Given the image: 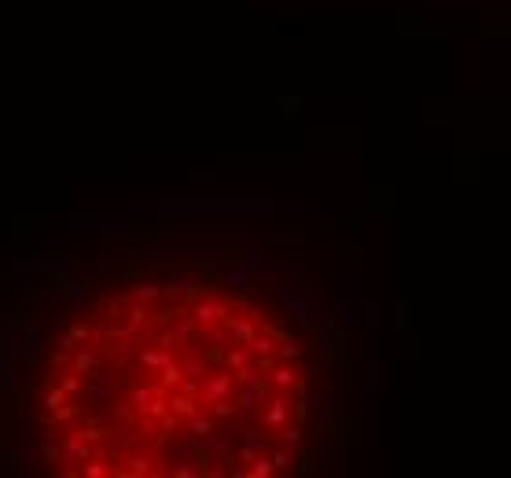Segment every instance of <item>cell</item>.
Listing matches in <instances>:
<instances>
[{
	"instance_id": "cell-1",
	"label": "cell",
	"mask_w": 511,
	"mask_h": 478,
	"mask_svg": "<svg viewBox=\"0 0 511 478\" xmlns=\"http://www.w3.org/2000/svg\"><path fill=\"white\" fill-rule=\"evenodd\" d=\"M232 313L228 302H217V298H202L188 309V320L199 327V332H206V327H217V324H225V317Z\"/></svg>"
},
{
	"instance_id": "cell-2",
	"label": "cell",
	"mask_w": 511,
	"mask_h": 478,
	"mask_svg": "<svg viewBox=\"0 0 511 478\" xmlns=\"http://www.w3.org/2000/svg\"><path fill=\"white\" fill-rule=\"evenodd\" d=\"M232 390H235V383H232V375H214L206 386H199V394H195V401L199 405H214V401H221V398H232Z\"/></svg>"
},
{
	"instance_id": "cell-3",
	"label": "cell",
	"mask_w": 511,
	"mask_h": 478,
	"mask_svg": "<svg viewBox=\"0 0 511 478\" xmlns=\"http://www.w3.org/2000/svg\"><path fill=\"white\" fill-rule=\"evenodd\" d=\"M63 453H67L70 464H85V460H92V441H85L82 431L67 434V441H63Z\"/></svg>"
},
{
	"instance_id": "cell-4",
	"label": "cell",
	"mask_w": 511,
	"mask_h": 478,
	"mask_svg": "<svg viewBox=\"0 0 511 478\" xmlns=\"http://www.w3.org/2000/svg\"><path fill=\"white\" fill-rule=\"evenodd\" d=\"M225 324H228V335L235 339V342H250V335H254V313H243V317H225Z\"/></svg>"
},
{
	"instance_id": "cell-5",
	"label": "cell",
	"mask_w": 511,
	"mask_h": 478,
	"mask_svg": "<svg viewBox=\"0 0 511 478\" xmlns=\"http://www.w3.org/2000/svg\"><path fill=\"white\" fill-rule=\"evenodd\" d=\"M269 401V383L261 379V383L254 386H243V394H239V408H261Z\"/></svg>"
},
{
	"instance_id": "cell-6",
	"label": "cell",
	"mask_w": 511,
	"mask_h": 478,
	"mask_svg": "<svg viewBox=\"0 0 511 478\" xmlns=\"http://www.w3.org/2000/svg\"><path fill=\"white\" fill-rule=\"evenodd\" d=\"M169 401V398H166ZM169 412L177 420H191L199 412V401H195V394H173V401H169Z\"/></svg>"
},
{
	"instance_id": "cell-7",
	"label": "cell",
	"mask_w": 511,
	"mask_h": 478,
	"mask_svg": "<svg viewBox=\"0 0 511 478\" xmlns=\"http://www.w3.org/2000/svg\"><path fill=\"white\" fill-rule=\"evenodd\" d=\"M265 405H269L265 423H269V427H283L287 416H291V401H287V398H273V401H265Z\"/></svg>"
},
{
	"instance_id": "cell-8",
	"label": "cell",
	"mask_w": 511,
	"mask_h": 478,
	"mask_svg": "<svg viewBox=\"0 0 511 478\" xmlns=\"http://www.w3.org/2000/svg\"><path fill=\"white\" fill-rule=\"evenodd\" d=\"M269 375H273V379H269V383H273V386H280V390H287V386H295L298 383V372H295V360H287V365H273V368H269Z\"/></svg>"
},
{
	"instance_id": "cell-9",
	"label": "cell",
	"mask_w": 511,
	"mask_h": 478,
	"mask_svg": "<svg viewBox=\"0 0 511 478\" xmlns=\"http://www.w3.org/2000/svg\"><path fill=\"white\" fill-rule=\"evenodd\" d=\"M188 438H195V441H210L214 438V420H206V416H191L188 420Z\"/></svg>"
},
{
	"instance_id": "cell-10",
	"label": "cell",
	"mask_w": 511,
	"mask_h": 478,
	"mask_svg": "<svg viewBox=\"0 0 511 478\" xmlns=\"http://www.w3.org/2000/svg\"><path fill=\"white\" fill-rule=\"evenodd\" d=\"M247 346H250V353H254V357H269V353H276V335H269V332L258 335V332H254Z\"/></svg>"
},
{
	"instance_id": "cell-11",
	"label": "cell",
	"mask_w": 511,
	"mask_h": 478,
	"mask_svg": "<svg viewBox=\"0 0 511 478\" xmlns=\"http://www.w3.org/2000/svg\"><path fill=\"white\" fill-rule=\"evenodd\" d=\"M166 298H195L199 294V284H188V279H169V284L162 287Z\"/></svg>"
},
{
	"instance_id": "cell-12",
	"label": "cell",
	"mask_w": 511,
	"mask_h": 478,
	"mask_svg": "<svg viewBox=\"0 0 511 478\" xmlns=\"http://www.w3.org/2000/svg\"><path fill=\"white\" fill-rule=\"evenodd\" d=\"M37 445H41V460H44V464H56V460L63 456V449L56 445L52 431H41V434H37Z\"/></svg>"
},
{
	"instance_id": "cell-13",
	"label": "cell",
	"mask_w": 511,
	"mask_h": 478,
	"mask_svg": "<svg viewBox=\"0 0 511 478\" xmlns=\"http://www.w3.org/2000/svg\"><path fill=\"white\" fill-rule=\"evenodd\" d=\"M169 360H173V350H166V346L140 353V365H143V368H162V365H169Z\"/></svg>"
},
{
	"instance_id": "cell-14",
	"label": "cell",
	"mask_w": 511,
	"mask_h": 478,
	"mask_svg": "<svg viewBox=\"0 0 511 478\" xmlns=\"http://www.w3.org/2000/svg\"><path fill=\"white\" fill-rule=\"evenodd\" d=\"M184 383V368L177 365V360H169V365H162V379H158V386L162 390H173Z\"/></svg>"
},
{
	"instance_id": "cell-15",
	"label": "cell",
	"mask_w": 511,
	"mask_h": 478,
	"mask_svg": "<svg viewBox=\"0 0 511 478\" xmlns=\"http://www.w3.org/2000/svg\"><path fill=\"white\" fill-rule=\"evenodd\" d=\"M276 353H280L283 360H298V357H302V342L291 339V335H276Z\"/></svg>"
},
{
	"instance_id": "cell-16",
	"label": "cell",
	"mask_w": 511,
	"mask_h": 478,
	"mask_svg": "<svg viewBox=\"0 0 511 478\" xmlns=\"http://www.w3.org/2000/svg\"><path fill=\"white\" fill-rule=\"evenodd\" d=\"M74 372L85 375V379H89L92 372H100V353H89V350L77 353V357H74Z\"/></svg>"
},
{
	"instance_id": "cell-17",
	"label": "cell",
	"mask_w": 511,
	"mask_h": 478,
	"mask_svg": "<svg viewBox=\"0 0 511 478\" xmlns=\"http://www.w3.org/2000/svg\"><path fill=\"white\" fill-rule=\"evenodd\" d=\"M158 390H162V386H133V394H129V405H133V412H143V405H148Z\"/></svg>"
},
{
	"instance_id": "cell-18",
	"label": "cell",
	"mask_w": 511,
	"mask_h": 478,
	"mask_svg": "<svg viewBox=\"0 0 511 478\" xmlns=\"http://www.w3.org/2000/svg\"><path fill=\"white\" fill-rule=\"evenodd\" d=\"M235 372H239V375H235V379H239V386H254V383H261V368H258V365H250V360H247L243 368H235Z\"/></svg>"
},
{
	"instance_id": "cell-19",
	"label": "cell",
	"mask_w": 511,
	"mask_h": 478,
	"mask_svg": "<svg viewBox=\"0 0 511 478\" xmlns=\"http://www.w3.org/2000/svg\"><path fill=\"white\" fill-rule=\"evenodd\" d=\"M280 434H283V445H287V449H302V427H298V423H283Z\"/></svg>"
},
{
	"instance_id": "cell-20",
	"label": "cell",
	"mask_w": 511,
	"mask_h": 478,
	"mask_svg": "<svg viewBox=\"0 0 511 478\" xmlns=\"http://www.w3.org/2000/svg\"><path fill=\"white\" fill-rule=\"evenodd\" d=\"M273 471H276V467H273V460H261V456H254V460H250V471H247V474H254V478H269Z\"/></svg>"
},
{
	"instance_id": "cell-21",
	"label": "cell",
	"mask_w": 511,
	"mask_h": 478,
	"mask_svg": "<svg viewBox=\"0 0 511 478\" xmlns=\"http://www.w3.org/2000/svg\"><path fill=\"white\" fill-rule=\"evenodd\" d=\"M82 474H85V478H103V474H110V467L100 464V460H85V464H82Z\"/></svg>"
},
{
	"instance_id": "cell-22",
	"label": "cell",
	"mask_w": 511,
	"mask_h": 478,
	"mask_svg": "<svg viewBox=\"0 0 511 478\" xmlns=\"http://www.w3.org/2000/svg\"><path fill=\"white\" fill-rule=\"evenodd\" d=\"M247 360H250L247 350H228V353H225V365H228V368H243Z\"/></svg>"
},
{
	"instance_id": "cell-23",
	"label": "cell",
	"mask_w": 511,
	"mask_h": 478,
	"mask_svg": "<svg viewBox=\"0 0 511 478\" xmlns=\"http://www.w3.org/2000/svg\"><path fill=\"white\" fill-rule=\"evenodd\" d=\"M232 412H235L232 398H221V401H214V420H228Z\"/></svg>"
},
{
	"instance_id": "cell-24",
	"label": "cell",
	"mask_w": 511,
	"mask_h": 478,
	"mask_svg": "<svg viewBox=\"0 0 511 478\" xmlns=\"http://www.w3.org/2000/svg\"><path fill=\"white\" fill-rule=\"evenodd\" d=\"M173 474H177V478H199L202 467L195 464V460H191V464H177V467H173Z\"/></svg>"
},
{
	"instance_id": "cell-25",
	"label": "cell",
	"mask_w": 511,
	"mask_h": 478,
	"mask_svg": "<svg viewBox=\"0 0 511 478\" xmlns=\"http://www.w3.org/2000/svg\"><path fill=\"white\" fill-rule=\"evenodd\" d=\"M155 298H162V287H136V302H155Z\"/></svg>"
},
{
	"instance_id": "cell-26",
	"label": "cell",
	"mask_w": 511,
	"mask_h": 478,
	"mask_svg": "<svg viewBox=\"0 0 511 478\" xmlns=\"http://www.w3.org/2000/svg\"><path fill=\"white\" fill-rule=\"evenodd\" d=\"M70 339H74V342H89V339H92V327H89V324H74V327H70Z\"/></svg>"
},
{
	"instance_id": "cell-27",
	"label": "cell",
	"mask_w": 511,
	"mask_h": 478,
	"mask_svg": "<svg viewBox=\"0 0 511 478\" xmlns=\"http://www.w3.org/2000/svg\"><path fill=\"white\" fill-rule=\"evenodd\" d=\"M202 372H206V360H202V357H188L184 375H202Z\"/></svg>"
},
{
	"instance_id": "cell-28",
	"label": "cell",
	"mask_w": 511,
	"mask_h": 478,
	"mask_svg": "<svg viewBox=\"0 0 511 478\" xmlns=\"http://www.w3.org/2000/svg\"><path fill=\"white\" fill-rule=\"evenodd\" d=\"M63 401H67V394H63V390H48V398H44V408L52 412V408H59Z\"/></svg>"
},
{
	"instance_id": "cell-29",
	"label": "cell",
	"mask_w": 511,
	"mask_h": 478,
	"mask_svg": "<svg viewBox=\"0 0 511 478\" xmlns=\"http://www.w3.org/2000/svg\"><path fill=\"white\" fill-rule=\"evenodd\" d=\"M269 460H273V467H276V471H283V467H291V453H287V449L273 453V456H269Z\"/></svg>"
},
{
	"instance_id": "cell-30",
	"label": "cell",
	"mask_w": 511,
	"mask_h": 478,
	"mask_svg": "<svg viewBox=\"0 0 511 478\" xmlns=\"http://www.w3.org/2000/svg\"><path fill=\"white\" fill-rule=\"evenodd\" d=\"M59 390H63V394H77V390H82V379H77V375H67V379L59 383Z\"/></svg>"
},
{
	"instance_id": "cell-31",
	"label": "cell",
	"mask_w": 511,
	"mask_h": 478,
	"mask_svg": "<svg viewBox=\"0 0 511 478\" xmlns=\"http://www.w3.org/2000/svg\"><path fill=\"white\" fill-rule=\"evenodd\" d=\"M82 434H85V441H103L107 438V431H100V427H85Z\"/></svg>"
},
{
	"instance_id": "cell-32",
	"label": "cell",
	"mask_w": 511,
	"mask_h": 478,
	"mask_svg": "<svg viewBox=\"0 0 511 478\" xmlns=\"http://www.w3.org/2000/svg\"><path fill=\"white\" fill-rule=\"evenodd\" d=\"M85 298H89V291H82V287H74V291H70V302H74V306H82Z\"/></svg>"
},
{
	"instance_id": "cell-33",
	"label": "cell",
	"mask_w": 511,
	"mask_h": 478,
	"mask_svg": "<svg viewBox=\"0 0 511 478\" xmlns=\"http://www.w3.org/2000/svg\"><path fill=\"white\" fill-rule=\"evenodd\" d=\"M59 350H67V353H70V350H74V339H70V335H63V339H59Z\"/></svg>"
}]
</instances>
